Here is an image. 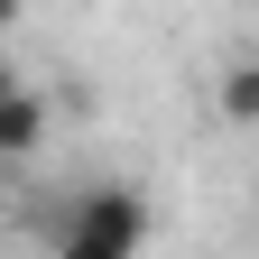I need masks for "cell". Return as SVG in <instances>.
<instances>
[{"instance_id":"obj_1","label":"cell","mask_w":259,"mask_h":259,"mask_svg":"<svg viewBox=\"0 0 259 259\" xmlns=\"http://www.w3.org/2000/svg\"><path fill=\"white\" fill-rule=\"evenodd\" d=\"M47 130H56V102L19 83L10 102H0V167H19V157H37V148H47Z\"/></svg>"},{"instance_id":"obj_2","label":"cell","mask_w":259,"mask_h":259,"mask_svg":"<svg viewBox=\"0 0 259 259\" xmlns=\"http://www.w3.org/2000/svg\"><path fill=\"white\" fill-rule=\"evenodd\" d=\"M213 111H222V130H259V56H250V47L222 56V74H213Z\"/></svg>"},{"instance_id":"obj_3","label":"cell","mask_w":259,"mask_h":259,"mask_svg":"<svg viewBox=\"0 0 259 259\" xmlns=\"http://www.w3.org/2000/svg\"><path fill=\"white\" fill-rule=\"evenodd\" d=\"M47 259H130V250H111V241H93V232H74V222H65V241H56Z\"/></svg>"},{"instance_id":"obj_4","label":"cell","mask_w":259,"mask_h":259,"mask_svg":"<svg viewBox=\"0 0 259 259\" xmlns=\"http://www.w3.org/2000/svg\"><path fill=\"white\" fill-rule=\"evenodd\" d=\"M19 19H28V0H0V47L19 37Z\"/></svg>"},{"instance_id":"obj_5","label":"cell","mask_w":259,"mask_h":259,"mask_svg":"<svg viewBox=\"0 0 259 259\" xmlns=\"http://www.w3.org/2000/svg\"><path fill=\"white\" fill-rule=\"evenodd\" d=\"M10 93H19V74H10V56H0V102H10Z\"/></svg>"}]
</instances>
